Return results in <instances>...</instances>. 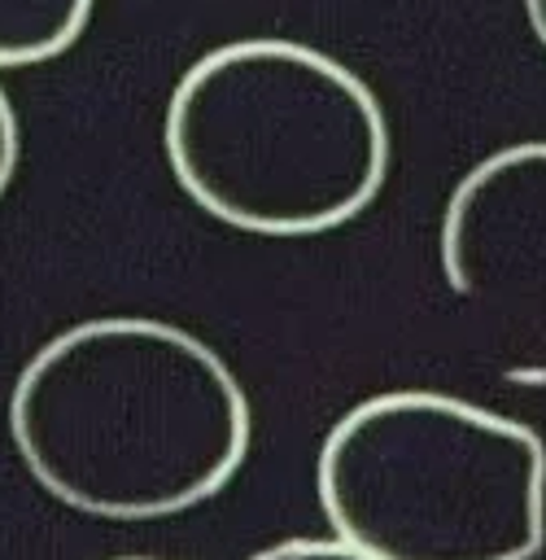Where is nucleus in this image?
I'll return each instance as SVG.
<instances>
[{
  "instance_id": "f257e3e1",
  "label": "nucleus",
  "mask_w": 546,
  "mask_h": 560,
  "mask_svg": "<svg viewBox=\"0 0 546 560\" xmlns=\"http://www.w3.org/2000/svg\"><path fill=\"white\" fill-rule=\"evenodd\" d=\"M9 438L57 503L100 521H166L240 472L253 411L197 332L153 315H96L22 363Z\"/></svg>"
},
{
  "instance_id": "f03ea898",
  "label": "nucleus",
  "mask_w": 546,
  "mask_h": 560,
  "mask_svg": "<svg viewBox=\"0 0 546 560\" xmlns=\"http://www.w3.org/2000/svg\"><path fill=\"white\" fill-rule=\"evenodd\" d=\"M162 144L188 201L253 236H319L358 219L393 158L363 74L284 35L201 52L170 88Z\"/></svg>"
},
{
  "instance_id": "7ed1b4c3",
  "label": "nucleus",
  "mask_w": 546,
  "mask_h": 560,
  "mask_svg": "<svg viewBox=\"0 0 546 560\" xmlns=\"http://www.w3.org/2000/svg\"><path fill=\"white\" fill-rule=\"evenodd\" d=\"M314 494L332 538L371 560H533L546 442L441 389H384L328 429Z\"/></svg>"
},
{
  "instance_id": "20e7f679",
  "label": "nucleus",
  "mask_w": 546,
  "mask_h": 560,
  "mask_svg": "<svg viewBox=\"0 0 546 560\" xmlns=\"http://www.w3.org/2000/svg\"><path fill=\"white\" fill-rule=\"evenodd\" d=\"M441 271L489 324L546 346V140L494 149L450 188Z\"/></svg>"
},
{
  "instance_id": "39448f33",
  "label": "nucleus",
  "mask_w": 546,
  "mask_h": 560,
  "mask_svg": "<svg viewBox=\"0 0 546 560\" xmlns=\"http://www.w3.org/2000/svg\"><path fill=\"white\" fill-rule=\"evenodd\" d=\"M96 0H0V70L61 57L92 22Z\"/></svg>"
},
{
  "instance_id": "423d86ee",
  "label": "nucleus",
  "mask_w": 546,
  "mask_h": 560,
  "mask_svg": "<svg viewBox=\"0 0 546 560\" xmlns=\"http://www.w3.org/2000/svg\"><path fill=\"white\" fill-rule=\"evenodd\" d=\"M249 560H371V556H363L349 542H341V538L328 534V538H284V542L262 547Z\"/></svg>"
},
{
  "instance_id": "0eeeda50",
  "label": "nucleus",
  "mask_w": 546,
  "mask_h": 560,
  "mask_svg": "<svg viewBox=\"0 0 546 560\" xmlns=\"http://www.w3.org/2000/svg\"><path fill=\"white\" fill-rule=\"evenodd\" d=\"M17 158H22V127H17V109H13L9 92L0 88V197L9 192V184L17 175Z\"/></svg>"
},
{
  "instance_id": "6e6552de",
  "label": "nucleus",
  "mask_w": 546,
  "mask_h": 560,
  "mask_svg": "<svg viewBox=\"0 0 546 560\" xmlns=\"http://www.w3.org/2000/svg\"><path fill=\"white\" fill-rule=\"evenodd\" d=\"M524 13H529V26H533L537 44L546 48V0H524Z\"/></svg>"
},
{
  "instance_id": "1a4fd4ad",
  "label": "nucleus",
  "mask_w": 546,
  "mask_h": 560,
  "mask_svg": "<svg viewBox=\"0 0 546 560\" xmlns=\"http://www.w3.org/2000/svg\"><path fill=\"white\" fill-rule=\"evenodd\" d=\"M114 560H153V556H114Z\"/></svg>"
}]
</instances>
